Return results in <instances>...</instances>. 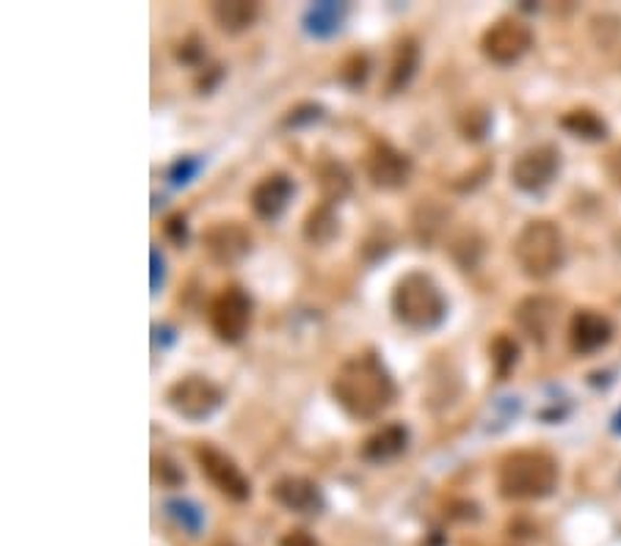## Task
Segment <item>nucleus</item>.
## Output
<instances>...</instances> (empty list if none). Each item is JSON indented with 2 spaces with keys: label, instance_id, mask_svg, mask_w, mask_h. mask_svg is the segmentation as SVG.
Segmentation results:
<instances>
[{
  "label": "nucleus",
  "instance_id": "obj_2",
  "mask_svg": "<svg viewBox=\"0 0 621 546\" xmlns=\"http://www.w3.org/2000/svg\"><path fill=\"white\" fill-rule=\"evenodd\" d=\"M558 486V464L544 450H517L497 469V492L511 503L544 499Z\"/></svg>",
  "mask_w": 621,
  "mask_h": 546
},
{
  "label": "nucleus",
  "instance_id": "obj_8",
  "mask_svg": "<svg viewBox=\"0 0 621 546\" xmlns=\"http://www.w3.org/2000/svg\"><path fill=\"white\" fill-rule=\"evenodd\" d=\"M531 45H533V34L522 20L503 17L483 30L481 53L486 55L492 64L508 66L517 64V61L531 50Z\"/></svg>",
  "mask_w": 621,
  "mask_h": 546
},
{
  "label": "nucleus",
  "instance_id": "obj_29",
  "mask_svg": "<svg viewBox=\"0 0 621 546\" xmlns=\"http://www.w3.org/2000/svg\"><path fill=\"white\" fill-rule=\"evenodd\" d=\"M279 546H318V541L307 533V530H290L279 538Z\"/></svg>",
  "mask_w": 621,
  "mask_h": 546
},
{
  "label": "nucleus",
  "instance_id": "obj_33",
  "mask_svg": "<svg viewBox=\"0 0 621 546\" xmlns=\"http://www.w3.org/2000/svg\"><path fill=\"white\" fill-rule=\"evenodd\" d=\"M218 546H230V544H218Z\"/></svg>",
  "mask_w": 621,
  "mask_h": 546
},
{
  "label": "nucleus",
  "instance_id": "obj_14",
  "mask_svg": "<svg viewBox=\"0 0 621 546\" xmlns=\"http://www.w3.org/2000/svg\"><path fill=\"white\" fill-rule=\"evenodd\" d=\"M274 503L290 513H318L324 508V494L313 481L302 474H284L271 486Z\"/></svg>",
  "mask_w": 621,
  "mask_h": 546
},
{
  "label": "nucleus",
  "instance_id": "obj_15",
  "mask_svg": "<svg viewBox=\"0 0 621 546\" xmlns=\"http://www.w3.org/2000/svg\"><path fill=\"white\" fill-rule=\"evenodd\" d=\"M514 318H517L519 329L525 331L533 343L544 345L549 340V334H553L555 320H558V304L553 299H547V295H531V299H525L517 306Z\"/></svg>",
  "mask_w": 621,
  "mask_h": 546
},
{
  "label": "nucleus",
  "instance_id": "obj_24",
  "mask_svg": "<svg viewBox=\"0 0 621 546\" xmlns=\"http://www.w3.org/2000/svg\"><path fill=\"white\" fill-rule=\"evenodd\" d=\"M340 78L348 86L365 84V78H368V55L351 53L348 59L343 61V66H340Z\"/></svg>",
  "mask_w": 621,
  "mask_h": 546
},
{
  "label": "nucleus",
  "instance_id": "obj_28",
  "mask_svg": "<svg viewBox=\"0 0 621 546\" xmlns=\"http://www.w3.org/2000/svg\"><path fill=\"white\" fill-rule=\"evenodd\" d=\"M180 48L182 50H177V55H180V61H186V64H193V61H200L202 55H205V45H202L197 37L186 39Z\"/></svg>",
  "mask_w": 621,
  "mask_h": 546
},
{
  "label": "nucleus",
  "instance_id": "obj_23",
  "mask_svg": "<svg viewBox=\"0 0 621 546\" xmlns=\"http://www.w3.org/2000/svg\"><path fill=\"white\" fill-rule=\"evenodd\" d=\"M517 356H519V348L511 337L500 334L495 343H492V361H495V367H497V376H506V372L517 365Z\"/></svg>",
  "mask_w": 621,
  "mask_h": 546
},
{
  "label": "nucleus",
  "instance_id": "obj_4",
  "mask_svg": "<svg viewBox=\"0 0 621 546\" xmlns=\"http://www.w3.org/2000/svg\"><path fill=\"white\" fill-rule=\"evenodd\" d=\"M514 257L528 279H549L563 265V234L547 218L528 221L514 241Z\"/></svg>",
  "mask_w": 621,
  "mask_h": 546
},
{
  "label": "nucleus",
  "instance_id": "obj_9",
  "mask_svg": "<svg viewBox=\"0 0 621 546\" xmlns=\"http://www.w3.org/2000/svg\"><path fill=\"white\" fill-rule=\"evenodd\" d=\"M365 175L376 188L395 191L411 177V157L390 141H373L365 152Z\"/></svg>",
  "mask_w": 621,
  "mask_h": 546
},
{
  "label": "nucleus",
  "instance_id": "obj_6",
  "mask_svg": "<svg viewBox=\"0 0 621 546\" xmlns=\"http://www.w3.org/2000/svg\"><path fill=\"white\" fill-rule=\"evenodd\" d=\"M224 392L213 384L205 376H186V379L175 381L166 392V406L175 411L177 417L191 422L207 420V417L221 406Z\"/></svg>",
  "mask_w": 621,
  "mask_h": 546
},
{
  "label": "nucleus",
  "instance_id": "obj_25",
  "mask_svg": "<svg viewBox=\"0 0 621 546\" xmlns=\"http://www.w3.org/2000/svg\"><path fill=\"white\" fill-rule=\"evenodd\" d=\"M202 163L197 161V157H182V161L175 163V168H172V182L175 186H186V182H191V177L200 172Z\"/></svg>",
  "mask_w": 621,
  "mask_h": 546
},
{
  "label": "nucleus",
  "instance_id": "obj_30",
  "mask_svg": "<svg viewBox=\"0 0 621 546\" xmlns=\"http://www.w3.org/2000/svg\"><path fill=\"white\" fill-rule=\"evenodd\" d=\"M605 168H608L610 180L621 188V147H616V150L610 152L608 161H605Z\"/></svg>",
  "mask_w": 621,
  "mask_h": 546
},
{
  "label": "nucleus",
  "instance_id": "obj_5",
  "mask_svg": "<svg viewBox=\"0 0 621 546\" xmlns=\"http://www.w3.org/2000/svg\"><path fill=\"white\" fill-rule=\"evenodd\" d=\"M207 320H211L213 334L227 345L241 343L252 326V299L243 288L230 284V288L218 290L207 306Z\"/></svg>",
  "mask_w": 621,
  "mask_h": 546
},
{
  "label": "nucleus",
  "instance_id": "obj_18",
  "mask_svg": "<svg viewBox=\"0 0 621 546\" xmlns=\"http://www.w3.org/2000/svg\"><path fill=\"white\" fill-rule=\"evenodd\" d=\"M211 14L221 30H227V34H243V30L252 28L254 20H257L259 7L252 3V0H218V3L211 7Z\"/></svg>",
  "mask_w": 621,
  "mask_h": 546
},
{
  "label": "nucleus",
  "instance_id": "obj_26",
  "mask_svg": "<svg viewBox=\"0 0 621 546\" xmlns=\"http://www.w3.org/2000/svg\"><path fill=\"white\" fill-rule=\"evenodd\" d=\"M169 510L175 513L177 519H180V522H186V528L191 530V533H197V530H200V510L193 508V505L175 499V503H169Z\"/></svg>",
  "mask_w": 621,
  "mask_h": 546
},
{
  "label": "nucleus",
  "instance_id": "obj_21",
  "mask_svg": "<svg viewBox=\"0 0 621 546\" xmlns=\"http://www.w3.org/2000/svg\"><path fill=\"white\" fill-rule=\"evenodd\" d=\"M318 182H320V193H324L326 204H334L351 191V180L348 172H345L340 163H324L318 168Z\"/></svg>",
  "mask_w": 621,
  "mask_h": 546
},
{
  "label": "nucleus",
  "instance_id": "obj_3",
  "mask_svg": "<svg viewBox=\"0 0 621 546\" xmlns=\"http://www.w3.org/2000/svg\"><path fill=\"white\" fill-rule=\"evenodd\" d=\"M392 315L406 329L431 331L445 320L447 301L440 284L429 274L411 270V274L401 277L392 290Z\"/></svg>",
  "mask_w": 621,
  "mask_h": 546
},
{
  "label": "nucleus",
  "instance_id": "obj_1",
  "mask_svg": "<svg viewBox=\"0 0 621 546\" xmlns=\"http://www.w3.org/2000/svg\"><path fill=\"white\" fill-rule=\"evenodd\" d=\"M332 397L354 420H376L395 401V381L376 354H356L340 365Z\"/></svg>",
  "mask_w": 621,
  "mask_h": 546
},
{
  "label": "nucleus",
  "instance_id": "obj_32",
  "mask_svg": "<svg viewBox=\"0 0 621 546\" xmlns=\"http://www.w3.org/2000/svg\"><path fill=\"white\" fill-rule=\"evenodd\" d=\"M161 279H163V259L157 254V249H152V290L161 288Z\"/></svg>",
  "mask_w": 621,
  "mask_h": 546
},
{
  "label": "nucleus",
  "instance_id": "obj_11",
  "mask_svg": "<svg viewBox=\"0 0 621 546\" xmlns=\"http://www.w3.org/2000/svg\"><path fill=\"white\" fill-rule=\"evenodd\" d=\"M558 168H561V152L553 144H538L511 163V180L519 191L536 193L555 180Z\"/></svg>",
  "mask_w": 621,
  "mask_h": 546
},
{
  "label": "nucleus",
  "instance_id": "obj_22",
  "mask_svg": "<svg viewBox=\"0 0 621 546\" xmlns=\"http://www.w3.org/2000/svg\"><path fill=\"white\" fill-rule=\"evenodd\" d=\"M561 125L567 127L569 132H574V136H580V139H603L605 136V122L599 119L594 111H585V109H578V111H569L567 116L561 119Z\"/></svg>",
  "mask_w": 621,
  "mask_h": 546
},
{
  "label": "nucleus",
  "instance_id": "obj_20",
  "mask_svg": "<svg viewBox=\"0 0 621 546\" xmlns=\"http://www.w3.org/2000/svg\"><path fill=\"white\" fill-rule=\"evenodd\" d=\"M343 14H345L343 3L326 0V3H315V7L309 9L307 17H304V25H307V30L313 37H332L334 30L340 28V23H343Z\"/></svg>",
  "mask_w": 621,
  "mask_h": 546
},
{
  "label": "nucleus",
  "instance_id": "obj_10",
  "mask_svg": "<svg viewBox=\"0 0 621 546\" xmlns=\"http://www.w3.org/2000/svg\"><path fill=\"white\" fill-rule=\"evenodd\" d=\"M252 232L241 221H216L202 234V249L213 265L230 268L252 252Z\"/></svg>",
  "mask_w": 621,
  "mask_h": 546
},
{
  "label": "nucleus",
  "instance_id": "obj_27",
  "mask_svg": "<svg viewBox=\"0 0 621 546\" xmlns=\"http://www.w3.org/2000/svg\"><path fill=\"white\" fill-rule=\"evenodd\" d=\"M318 116H320V105H302V109L290 111V116L284 119V125H290V127L307 125V122H315Z\"/></svg>",
  "mask_w": 621,
  "mask_h": 546
},
{
  "label": "nucleus",
  "instance_id": "obj_19",
  "mask_svg": "<svg viewBox=\"0 0 621 546\" xmlns=\"http://www.w3.org/2000/svg\"><path fill=\"white\" fill-rule=\"evenodd\" d=\"M340 232V221L334 216L332 204H318L309 211V216L304 218V238H307L313 246H326L332 241L334 234Z\"/></svg>",
  "mask_w": 621,
  "mask_h": 546
},
{
  "label": "nucleus",
  "instance_id": "obj_16",
  "mask_svg": "<svg viewBox=\"0 0 621 546\" xmlns=\"http://www.w3.org/2000/svg\"><path fill=\"white\" fill-rule=\"evenodd\" d=\"M406 442H409V431L401 422H390L365 439L359 456L368 464H386L406 450Z\"/></svg>",
  "mask_w": 621,
  "mask_h": 546
},
{
  "label": "nucleus",
  "instance_id": "obj_31",
  "mask_svg": "<svg viewBox=\"0 0 621 546\" xmlns=\"http://www.w3.org/2000/svg\"><path fill=\"white\" fill-rule=\"evenodd\" d=\"M166 232L172 234V238H175V243H186V218L182 216H172L169 218V224H166Z\"/></svg>",
  "mask_w": 621,
  "mask_h": 546
},
{
  "label": "nucleus",
  "instance_id": "obj_17",
  "mask_svg": "<svg viewBox=\"0 0 621 546\" xmlns=\"http://www.w3.org/2000/svg\"><path fill=\"white\" fill-rule=\"evenodd\" d=\"M417 64H420V45L415 37H404L395 50H392L390 61V75H386V91L390 94H398L406 86L411 84L417 73Z\"/></svg>",
  "mask_w": 621,
  "mask_h": 546
},
{
  "label": "nucleus",
  "instance_id": "obj_13",
  "mask_svg": "<svg viewBox=\"0 0 621 546\" xmlns=\"http://www.w3.org/2000/svg\"><path fill=\"white\" fill-rule=\"evenodd\" d=\"M610 337H613V326L597 309H578L569 320V345L580 356L597 354L610 343Z\"/></svg>",
  "mask_w": 621,
  "mask_h": 546
},
{
  "label": "nucleus",
  "instance_id": "obj_7",
  "mask_svg": "<svg viewBox=\"0 0 621 546\" xmlns=\"http://www.w3.org/2000/svg\"><path fill=\"white\" fill-rule=\"evenodd\" d=\"M193 456H197L202 474L213 483V488L218 494H224L232 503H246L252 497V483H249L246 474L241 472V467L227 453H221L213 445H200L193 450Z\"/></svg>",
  "mask_w": 621,
  "mask_h": 546
},
{
  "label": "nucleus",
  "instance_id": "obj_12",
  "mask_svg": "<svg viewBox=\"0 0 621 546\" xmlns=\"http://www.w3.org/2000/svg\"><path fill=\"white\" fill-rule=\"evenodd\" d=\"M296 193V186L284 172H271L266 175L249 193V204H252L254 216L263 221H277L284 211H288L290 199Z\"/></svg>",
  "mask_w": 621,
  "mask_h": 546
}]
</instances>
